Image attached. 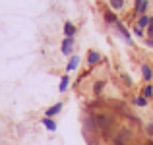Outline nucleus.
<instances>
[{"instance_id":"obj_8","label":"nucleus","mask_w":153,"mask_h":145,"mask_svg":"<svg viewBox=\"0 0 153 145\" xmlns=\"http://www.w3.org/2000/svg\"><path fill=\"white\" fill-rule=\"evenodd\" d=\"M76 35H78V27L72 21H66L64 23V37H76Z\"/></svg>"},{"instance_id":"obj_4","label":"nucleus","mask_w":153,"mask_h":145,"mask_svg":"<svg viewBox=\"0 0 153 145\" xmlns=\"http://www.w3.org/2000/svg\"><path fill=\"white\" fill-rule=\"evenodd\" d=\"M85 60H87V66H97V64L103 60V56H101L99 50H93V48H91V50H87V58Z\"/></svg>"},{"instance_id":"obj_1","label":"nucleus","mask_w":153,"mask_h":145,"mask_svg":"<svg viewBox=\"0 0 153 145\" xmlns=\"http://www.w3.org/2000/svg\"><path fill=\"white\" fill-rule=\"evenodd\" d=\"M74 47H76V37H64L62 39V45H60V50H62V54L72 56V54H76Z\"/></svg>"},{"instance_id":"obj_17","label":"nucleus","mask_w":153,"mask_h":145,"mask_svg":"<svg viewBox=\"0 0 153 145\" xmlns=\"http://www.w3.org/2000/svg\"><path fill=\"white\" fill-rule=\"evenodd\" d=\"M112 145H128V139L122 138V135H114L112 138Z\"/></svg>"},{"instance_id":"obj_13","label":"nucleus","mask_w":153,"mask_h":145,"mask_svg":"<svg viewBox=\"0 0 153 145\" xmlns=\"http://www.w3.org/2000/svg\"><path fill=\"white\" fill-rule=\"evenodd\" d=\"M108 6L112 12H120L124 10V0H108Z\"/></svg>"},{"instance_id":"obj_20","label":"nucleus","mask_w":153,"mask_h":145,"mask_svg":"<svg viewBox=\"0 0 153 145\" xmlns=\"http://www.w3.org/2000/svg\"><path fill=\"white\" fill-rule=\"evenodd\" d=\"M146 134H147V138H153V122H149V124H147V126H146Z\"/></svg>"},{"instance_id":"obj_9","label":"nucleus","mask_w":153,"mask_h":145,"mask_svg":"<svg viewBox=\"0 0 153 145\" xmlns=\"http://www.w3.org/2000/svg\"><path fill=\"white\" fill-rule=\"evenodd\" d=\"M149 23H151V16H147V14L138 16V23H136V25H138L140 29H147V27H149Z\"/></svg>"},{"instance_id":"obj_19","label":"nucleus","mask_w":153,"mask_h":145,"mask_svg":"<svg viewBox=\"0 0 153 145\" xmlns=\"http://www.w3.org/2000/svg\"><path fill=\"white\" fill-rule=\"evenodd\" d=\"M146 35H147L146 39H153V18H151V23H149V27L146 29Z\"/></svg>"},{"instance_id":"obj_3","label":"nucleus","mask_w":153,"mask_h":145,"mask_svg":"<svg viewBox=\"0 0 153 145\" xmlns=\"http://www.w3.org/2000/svg\"><path fill=\"white\" fill-rule=\"evenodd\" d=\"M140 72H142V79L143 81H153V68H151V64H147V62H143V64H140Z\"/></svg>"},{"instance_id":"obj_7","label":"nucleus","mask_w":153,"mask_h":145,"mask_svg":"<svg viewBox=\"0 0 153 145\" xmlns=\"http://www.w3.org/2000/svg\"><path fill=\"white\" fill-rule=\"evenodd\" d=\"M79 56L78 54H72L70 56V60H68V66H66V72H74V70H78L79 68Z\"/></svg>"},{"instance_id":"obj_5","label":"nucleus","mask_w":153,"mask_h":145,"mask_svg":"<svg viewBox=\"0 0 153 145\" xmlns=\"http://www.w3.org/2000/svg\"><path fill=\"white\" fill-rule=\"evenodd\" d=\"M62 108H64V103H56V104H52V107H49L45 110V116H47V118H54L56 114L62 112Z\"/></svg>"},{"instance_id":"obj_14","label":"nucleus","mask_w":153,"mask_h":145,"mask_svg":"<svg viewBox=\"0 0 153 145\" xmlns=\"http://www.w3.org/2000/svg\"><path fill=\"white\" fill-rule=\"evenodd\" d=\"M134 104H136V107H140V108H143V107H147V104H149V101H147L143 95H136L134 97Z\"/></svg>"},{"instance_id":"obj_15","label":"nucleus","mask_w":153,"mask_h":145,"mask_svg":"<svg viewBox=\"0 0 153 145\" xmlns=\"http://www.w3.org/2000/svg\"><path fill=\"white\" fill-rule=\"evenodd\" d=\"M142 95L146 97L147 101H149V99H153V85H151V83H146V85L142 87Z\"/></svg>"},{"instance_id":"obj_10","label":"nucleus","mask_w":153,"mask_h":145,"mask_svg":"<svg viewBox=\"0 0 153 145\" xmlns=\"http://www.w3.org/2000/svg\"><path fill=\"white\" fill-rule=\"evenodd\" d=\"M103 19H105V23H107V25H116V21H118V18L114 16V12H111V10H107L103 14Z\"/></svg>"},{"instance_id":"obj_16","label":"nucleus","mask_w":153,"mask_h":145,"mask_svg":"<svg viewBox=\"0 0 153 145\" xmlns=\"http://www.w3.org/2000/svg\"><path fill=\"white\" fill-rule=\"evenodd\" d=\"M105 87H107V81H105V79H99V81H95V85H93V93L95 95H101Z\"/></svg>"},{"instance_id":"obj_11","label":"nucleus","mask_w":153,"mask_h":145,"mask_svg":"<svg viewBox=\"0 0 153 145\" xmlns=\"http://www.w3.org/2000/svg\"><path fill=\"white\" fill-rule=\"evenodd\" d=\"M68 85H70V78H68V74H64L62 78H60L58 91H60V93H66V91H68Z\"/></svg>"},{"instance_id":"obj_22","label":"nucleus","mask_w":153,"mask_h":145,"mask_svg":"<svg viewBox=\"0 0 153 145\" xmlns=\"http://www.w3.org/2000/svg\"><path fill=\"white\" fill-rule=\"evenodd\" d=\"M87 145H99V141H89Z\"/></svg>"},{"instance_id":"obj_6","label":"nucleus","mask_w":153,"mask_h":145,"mask_svg":"<svg viewBox=\"0 0 153 145\" xmlns=\"http://www.w3.org/2000/svg\"><path fill=\"white\" fill-rule=\"evenodd\" d=\"M147 6H149V2L147 0H136V4H134V12L138 16H143L147 12Z\"/></svg>"},{"instance_id":"obj_12","label":"nucleus","mask_w":153,"mask_h":145,"mask_svg":"<svg viewBox=\"0 0 153 145\" xmlns=\"http://www.w3.org/2000/svg\"><path fill=\"white\" fill-rule=\"evenodd\" d=\"M41 124H43V126H45L49 132H56V128H58V126H56V122H54V118H47V116L41 120Z\"/></svg>"},{"instance_id":"obj_2","label":"nucleus","mask_w":153,"mask_h":145,"mask_svg":"<svg viewBox=\"0 0 153 145\" xmlns=\"http://www.w3.org/2000/svg\"><path fill=\"white\" fill-rule=\"evenodd\" d=\"M114 29H116V31H118V35H120V37H122V39H124V43H126V45H128V47H132V45H134V41H132V35H130V31H128V29H126V25H124V23H122V21H120V19H118V21H116V25H114Z\"/></svg>"},{"instance_id":"obj_18","label":"nucleus","mask_w":153,"mask_h":145,"mask_svg":"<svg viewBox=\"0 0 153 145\" xmlns=\"http://www.w3.org/2000/svg\"><path fill=\"white\" fill-rule=\"evenodd\" d=\"M132 33L136 35V37H140V39H143V37H147L146 35V29H140L138 25H134V29H132Z\"/></svg>"},{"instance_id":"obj_23","label":"nucleus","mask_w":153,"mask_h":145,"mask_svg":"<svg viewBox=\"0 0 153 145\" xmlns=\"http://www.w3.org/2000/svg\"><path fill=\"white\" fill-rule=\"evenodd\" d=\"M146 145H153V138H151V139H149V141H147Z\"/></svg>"},{"instance_id":"obj_24","label":"nucleus","mask_w":153,"mask_h":145,"mask_svg":"<svg viewBox=\"0 0 153 145\" xmlns=\"http://www.w3.org/2000/svg\"><path fill=\"white\" fill-rule=\"evenodd\" d=\"M151 85H153V81H151Z\"/></svg>"},{"instance_id":"obj_21","label":"nucleus","mask_w":153,"mask_h":145,"mask_svg":"<svg viewBox=\"0 0 153 145\" xmlns=\"http://www.w3.org/2000/svg\"><path fill=\"white\" fill-rule=\"evenodd\" d=\"M122 81H126L128 85H132V79H130V75H122Z\"/></svg>"}]
</instances>
